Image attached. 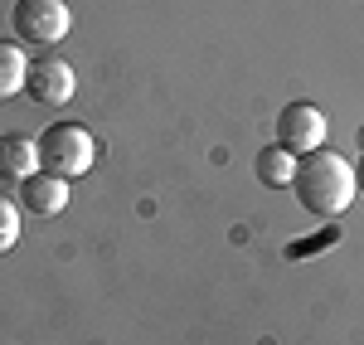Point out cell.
<instances>
[{
  "mask_svg": "<svg viewBox=\"0 0 364 345\" xmlns=\"http://www.w3.org/2000/svg\"><path fill=\"white\" fill-rule=\"evenodd\" d=\"M20 209L39 214V219H54L68 209V180H58L49 171H34L29 180H20Z\"/></svg>",
  "mask_w": 364,
  "mask_h": 345,
  "instance_id": "obj_6",
  "label": "cell"
},
{
  "mask_svg": "<svg viewBox=\"0 0 364 345\" xmlns=\"http://www.w3.org/2000/svg\"><path fill=\"white\" fill-rule=\"evenodd\" d=\"M252 171H257L262 185L282 190V185H291V175H296V156H291V151H282V146H262V151H257V161H252Z\"/></svg>",
  "mask_w": 364,
  "mask_h": 345,
  "instance_id": "obj_9",
  "label": "cell"
},
{
  "mask_svg": "<svg viewBox=\"0 0 364 345\" xmlns=\"http://www.w3.org/2000/svg\"><path fill=\"white\" fill-rule=\"evenodd\" d=\"M355 185H360V190H364V161H360V171H355Z\"/></svg>",
  "mask_w": 364,
  "mask_h": 345,
  "instance_id": "obj_11",
  "label": "cell"
},
{
  "mask_svg": "<svg viewBox=\"0 0 364 345\" xmlns=\"http://www.w3.org/2000/svg\"><path fill=\"white\" fill-rule=\"evenodd\" d=\"M10 25L20 39L29 44H58L68 25H73V10L63 5V0H15V15H10Z\"/></svg>",
  "mask_w": 364,
  "mask_h": 345,
  "instance_id": "obj_3",
  "label": "cell"
},
{
  "mask_svg": "<svg viewBox=\"0 0 364 345\" xmlns=\"http://www.w3.org/2000/svg\"><path fill=\"white\" fill-rule=\"evenodd\" d=\"M360 146H364V132H360Z\"/></svg>",
  "mask_w": 364,
  "mask_h": 345,
  "instance_id": "obj_12",
  "label": "cell"
},
{
  "mask_svg": "<svg viewBox=\"0 0 364 345\" xmlns=\"http://www.w3.org/2000/svg\"><path fill=\"white\" fill-rule=\"evenodd\" d=\"M25 73H29L25 49L10 44V39H0V102H10V97L25 92Z\"/></svg>",
  "mask_w": 364,
  "mask_h": 345,
  "instance_id": "obj_8",
  "label": "cell"
},
{
  "mask_svg": "<svg viewBox=\"0 0 364 345\" xmlns=\"http://www.w3.org/2000/svg\"><path fill=\"white\" fill-rule=\"evenodd\" d=\"M326 142V117L316 102H287L277 112V146L282 151H291L296 161L311 156L316 146Z\"/></svg>",
  "mask_w": 364,
  "mask_h": 345,
  "instance_id": "obj_4",
  "label": "cell"
},
{
  "mask_svg": "<svg viewBox=\"0 0 364 345\" xmlns=\"http://www.w3.org/2000/svg\"><path fill=\"white\" fill-rule=\"evenodd\" d=\"M39 171L58 175V180H78V175L92 171V156H97V142L83 122H54L44 137H39Z\"/></svg>",
  "mask_w": 364,
  "mask_h": 345,
  "instance_id": "obj_2",
  "label": "cell"
},
{
  "mask_svg": "<svg viewBox=\"0 0 364 345\" xmlns=\"http://www.w3.org/2000/svg\"><path fill=\"white\" fill-rule=\"evenodd\" d=\"M73 87H78V78H73V68L63 63V58H29V73H25V92L34 97V102H44V107H58V102H68L73 97Z\"/></svg>",
  "mask_w": 364,
  "mask_h": 345,
  "instance_id": "obj_5",
  "label": "cell"
},
{
  "mask_svg": "<svg viewBox=\"0 0 364 345\" xmlns=\"http://www.w3.org/2000/svg\"><path fill=\"white\" fill-rule=\"evenodd\" d=\"M39 171V146L25 132H5L0 137V180H29Z\"/></svg>",
  "mask_w": 364,
  "mask_h": 345,
  "instance_id": "obj_7",
  "label": "cell"
},
{
  "mask_svg": "<svg viewBox=\"0 0 364 345\" xmlns=\"http://www.w3.org/2000/svg\"><path fill=\"white\" fill-rule=\"evenodd\" d=\"M291 190H296V200L306 214L316 219H340L350 200H355V171H350V161L340 156V151H326V146H316L311 156L296 161V175H291Z\"/></svg>",
  "mask_w": 364,
  "mask_h": 345,
  "instance_id": "obj_1",
  "label": "cell"
},
{
  "mask_svg": "<svg viewBox=\"0 0 364 345\" xmlns=\"http://www.w3.org/2000/svg\"><path fill=\"white\" fill-rule=\"evenodd\" d=\"M15 238H20V204L0 195V253H10Z\"/></svg>",
  "mask_w": 364,
  "mask_h": 345,
  "instance_id": "obj_10",
  "label": "cell"
}]
</instances>
